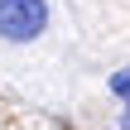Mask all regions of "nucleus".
I'll list each match as a JSON object with an SVG mask.
<instances>
[{"label": "nucleus", "mask_w": 130, "mask_h": 130, "mask_svg": "<svg viewBox=\"0 0 130 130\" xmlns=\"http://www.w3.org/2000/svg\"><path fill=\"white\" fill-rule=\"evenodd\" d=\"M48 29V0H0V39L34 43Z\"/></svg>", "instance_id": "f257e3e1"}, {"label": "nucleus", "mask_w": 130, "mask_h": 130, "mask_svg": "<svg viewBox=\"0 0 130 130\" xmlns=\"http://www.w3.org/2000/svg\"><path fill=\"white\" fill-rule=\"evenodd\" d=\"M111 92H116L121 101H130V68H121V72H111Z\"/></svg>", "instance_id": "f03ea898"}, {"label": "nucleus", "mask_w": 130, "mask_h": 130, "mask_svg": "<svg viewBox=\"0 0 130 130\" xmlns=\"http://www.w3.org/2000/svg\"><path fill=\"white\" fill-rule=\"evenodd\" d=\"M121 130H130V111H125V116H121Z\"/></svg>", "instance_id": "7ed1b4c3"}]
</instances>
